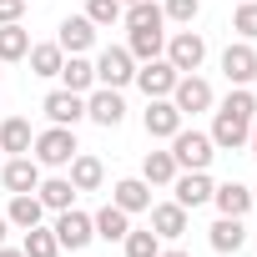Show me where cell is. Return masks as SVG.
<instances>
[{"instance_id": "1", "label": "cell", "mask_w": 257, "mask_h": 257, "mask_svg": "<svg viewBox=\"0 0 257 257\" xmlns=\"http://www.w3.org/2000/svg\"><path fill=\"white\" fill-rule=\"evenodd\" d=\"M31 147H36V162H41V167H71V157L81 152L71 126H51V132H41Z\"/></svg>"}, {"instance_id": "2", "label": "cell", "mask_w": 257, "mask_h": 257, "mask_svg": "<svg viewBox=\"0 0 257 257\" xmlns=\"http://www.w3.org/2000/svg\"><path fill=\"white\" fill-rule=\"evenodd\" d=\"M172 157H177V167H187V172H207L212 157H217V147H212V137H202V132H177V137H172Z\"/></svg>"}, {"instance_id": "3", "label": "cell", "mask_w": 257, "mask_h": 257, "mask_svg": "<svg viewBox=\"0 0 257 257\" xmlns=\"http://www.w3.org/2000/svg\"><path fill=\"white\" fill-rule=\"evenodd\" d=\"M96 81L111 86V91H121L126 81H137V61H132V51H126V46H106L101 61H96Z\"/></svg>"}, {"instance_id": "4", "label": "cell", "mask_w": 257, "mask_h": 257, "mask_svg": "<svg viewBox=\"0 0 257 257\" xmlns=\"http://www.w3.org/2000/svg\"><path fill=\"white\" fill-rule=\"evenodd\" d=\"M202 56H207V41H202L197 31H182V36H172V46H167V61H172L182 76H192V71L202 66Z\"/></svg>"}, {"instance_id": "5", "label": "cell", "mask_w": 257, "mask_h": 257, "mask_svg": "<svg viewBox=\"0 0 257 257\" xmlns=\"http://www.w3.org/2000/svg\"><path fill=\"white\" fill-rule=\"evenodd\" d=\"M172 106H177L182 116L207 111V106H212V86H207L202 76H177V86H172Z\"/></svg>"}, {"instance_id": "6", "label": "cell", "mask_w": 257, "mask_h": 257, "mask_svg": "<svg viewBox=\"0 0 257 257\" xmlns=\"http://www.w3.org/2000/svg\"><path fill=\"white\" fill-rule=\"evenodd\" d=\"M51 232H56V242H61V247H71V252H76V247H86V242L96 237L91 217H86V212H76V207H66V212L56 217V227H51Z\"/></svg>"}, {"instance_id": "7", "label": "cell", "mask_w": 257, "mask_h": 257, "mask_svg": "<svg viewBox=\"0 0 257 257\" xmlns=\"http://www.w3.org/2000/svg\"><path fill=\"white\" fill-rule=\"evenodd\" d=\"M182 132V111L172 106V96H152L147 101V137H177Z\"/></svg>"}, {"instance_id": "8", "label": "cell", "mask_w": 257, "mask_h": 257, "mask_svg": "<svg viewBox=\"0 0 257 257\" xmlns=\"http://www.w3.org/2000/svg\"><path fill=\"white\" fill-rule=\"evenodd\" d=\"M177 66L172 61H142V71H137V86L147 91V101L152 96H172V86H177Z\"/></svg>"}, {"instance_id": "9", "label": "cell", "mask_w": 257, "mask_h": 257, "mask_svg": "<svg viewBox=\"0 0 257 257\" xmlns=\"http://www.w3.org/2000/svg\"><path fill=\"white\" fill-rule=\"evenodd\" d=\"M222 71H227V81H232V86H247V81L257 76V51H252L247 41L227 46V51H222Z\"/></svg>"}, {"instance_id": "10", "label": "cell", "mask_w": 257, "mask_h": 257, "mask_svg": "<svg viewBox=\"0 0 257 257\" xmlns=\"http://www.w3.org/2000/svg\"><path fill=\"white\" fill-rule=\"evenodd\" d=\"M247 137H252V121H242V116H232V111H217L212 147H227V152H237V147H247Z\"/></svg>"}, {"instance_id": "11", "label": "cell", "mask_w": 257, "mask_h": 257, "mask_svg": "<svg viewBox=\"0 0 257 257\" xmlns=\"http://www.w3.org/2000/svg\"><path fill=\"white\" fill-rule=\"evenodd\" d=\"M46 116H51V126H76L86 116V101L76 91H51L46 96Z\"/></svg>"}, {"instance_id": "12", "label": "cell", "mask_w": 257, "mask_h": 257, "mask_svg": "<svg viewBox=\"0 0 257 257\" xmlns=\"http://www.w3.org/2000/svg\"><path fill=\"white\" fill-rule=\"evenodd\" d=\"M86 116L96 121V126H121V116H126V101L106 86V91H96L91 101H86Z\"/></svg>"}, {"instance_id": "13", "label": "cell", "mask_w": 257, "mask_h": 257, "mask_svg": "<svg viewBox=\"0 0 257 257\" xmlns=\"http://www.w3.org/2000/svg\"><path fill=\"white\" fill-rule=\"evenodd\" d=\"M36 187H41V162L11 157L6 162V192H36Z\"/></svg>"}, {"instance_id": "14", "label": "cell", "mask_w": 257, "mask_h": 257, "mask_svg": "<svg viewBox=\"0 0 257 257\" xmlns=\"http://www.w3.org/2000/svg\"><path fill=\"white\" fill-rule=\"evenodd\" d=\"M121 212H147L152 207V182H142V177H126V182H116V197H111Z\"/></svg>"}, {"instance_id": "15", "label": "cell", "mask_w": 257, "mask_h": 257, "mask_svg": "<svg viewBox=\"0 0 257 257\" xmlns=\"http://www.w3.org/2000/svg\"><path fill=\"white\" fill-rule=\"evenodd\" d=\"M202 202H212V177L207 172L177 177V207H202Z\"/></svg>"}, {"instance_id": "16", "label": "cell", "mask_w": 257, "mask_h": 257, "mask_svg": "<svg viewBox=\"0 0 257 257\" xmlns=\"http://www.w3.org/2000/svg\"><path fill=\"white\" fill-rule=\"evenodd\" d=\"M212 202H217L222 217H242V212L252 207V192H247L242 182H222V187H212Z\"/></svg>"}, {"instance_id": "17", "label": "cell", "mask_w": 257, "mask_h": 257, "mask_svg": "<svg viewBox=\"0 0 257 257\" xmlns=\"http://www.w3.org/2000/svg\"><path fill=\"white\" fill-rule=\"evenodd\" d=\"M152 232L157 237H182L187 232V207H177V202H162V207H152Z\"/></svg>"}, {"instance_id": "18", "label": "cell", "mask_w": 257, "mask_h": 257, "mask_svg": "<svg viewBox=\"0 0 257 257\" xmlns=\"http://www.w3.org/2000/svg\"><path fill=\"white\" fill-rule=\"evenodd\" d=\"M91 41H96V26H91L86 16H71V21L61 26V41H56V46H61V51H71V56H81Z\"/></svg>"}, {"instance_id": "19", "label": "cell", "mask_w": 257, "mask_h": 257, "mask_svg": "<svg viewBox=\"0 0 257 257\" xmlns=\"http://www.w3.org/2000/svg\"><path fill=\"white\" fill-rule=\"evenodd\" d=\"M101 177H106V167H101L96 157H86V152L71 157V187H76V192H96Z\"/></svg>"}, {"instance_id": "20", "label": "cell", "mask_w": 257, "mask_h": 257, "mask_svg": "<svg viewBox=\"0 0 257 257\" xmlns=\"http://www.w3.org/2000/svg\"><path fill=\"white\" fill-rule=\"evenodd\" d=\"M126 217H132V212H121V207L111 202V207H101V212L91 217V227H96V237H106V242H121L126 232H132V227H126Z\"/></svg>"}, {"instance_id": "21", "label": "cell", "mask_w": 257, "mask_h": 257, "mask_svg": "<svg viewBox=\"0 0 257 257\" xmlns=\"http://www.w3.org/2000/svg\"><path fill=\"white\" fill-rule=\"evenodd\" d=\"M41 212H46V207H41V197H31V192H16V197H11V212H6V222H16V227H26V232H31V227H41Z\"/></svg>"}, {"instance_id": "22", "label": "cell", "mask_w": 257, "mask_h": 257, "mask_svg": "<svg viewBox=\"0 0 257 257\" xmlns=\"http://www.w3.org/2000/svg\"><path fill=\"white\" fill-rule=\"evenodd\" d=\"M31 121H21V116H11L6 126H0V152H16V157H26L31 152Z\"/></svg>"}, {"instance_id": "23", "label": "cell", "mask_w": 257, "mask_h": 257, "mask_svg": "<svg viewBox=\"0 0 257 257\" xmlns=\"http://www.w3.org/2000/svg\"><path fill=\"white\" fill-rule=\"evenodd\" d=\"M242 242H247L242 217H217V222H212V247H217V252H237Z\"/></svg>"}, {"instance_id": "24", "label": "cell", "mask_w": 257, "mask_h": 257, "mask_svg": "<svg viewBox=\"0 0 257 257\" xmlns=\"http://www.w3.org/2000/svg\"><path fill=\"white\" fill-rule=\"evenodd\" d=\"M61 81H66V91H91V81H96V66L91 61H81V56H71V61H61Z\"/></svg>"}, {"instance_id": "25", "label": "cell", "mask_w": 257, "mask_h": 257, "mask_svg": "<svg viewBox=\"0 0 257 257\" xmlns=\"http://www.w3.org/2000/svg\"><path fill=\"white\" fill-rule=\"evenodd\" d=\"M142 182H177V157L172 152H147V162H142Z\"/></svg>"}, {"instance_id": "26", "label": "cell", "mask_w": 257, "mask_h": 257, "mask_svg": "<svg viewBox=\"0 0 257 257\" xmlns=\"http://www.w3.org/2000/svg\"><path fill=\"white\" fill-rule=\"evenodd\" d=\"M36 192H41V207H51V212H66V207H71V197H76L71 177H51V182H41Z\"/></svg>"}, {"instance_id": "27", "label": "cell", "mask_w": 257, "mask_h": 257, "mask_svg": "<svg viewBox=\"0 0 257 257\" xmlns=\"http://www.w3.org/2000/svg\"><path fill=\"white\" fill-rule=\"evenodd\" d=\"M31 51V31H21V21L0 26V61H21Z\"/></svg>"}, {"instance_id": "28", "label": "cell", "mask_w": 257, "mask_h": 257, "mask_svg": "<svg viewBox=\"0 0 257 257\" xmlns=\"http://www.w3.org/2000/svg\"><path fill=\"white\" fill-rule=\"evenodd\" d=\"M162 6H152V0H137V6H126V26L132 31H162Z\"/></svg>"}, {"instance_id": "29", "label": "cell", "mask_w": 257, "mask_h": 257, "mask_svg": "<svg viewBox=\"0 0 257 257\" xmlns=\"http://www.w3.org/2000/svg\"><path fill=\"white\" fill-rule=\"evenodd\" d=\"M26 56H31V71L36 76H61V61H66L61 46H31Z\"/></svg>"}, {"instance_id": "30", "label": "cell", "mask_w": 257, "mask_h": 257, "mask_svg": "<svg viewBox=\"0 0 257 257\" xmlns=\"http://www.w3.org/2000/svg\"><path fill=\"white\" fill-rule=\"evenodd\" d=\"M132 61H157L162 56V31H132Z\"/></svg>"}, {"instance_id": "31", "label": "cell", "mask_w": 257, "mask_h": 257, "mask_svg": "<svg viewBox=\"0 0 257 257\" xmlns=\"http://www.w3.org/2000/svg\"><path fill=\"white\" fill-rule=\"evenodd\" d=\"M21 252H26V257H56V252H61V242H56V232H46V227H31Z\"/></svg>"}, {"instance_id": "32", "label": "cell", "mask_w": 257, "mask_h": 257, "mask_svg": "<svg viewBox=\"0 0 257 257\" xmlns=\"http://www.w3.org/2000/svg\"><path fill=\"white\" fill-rule=\"evenodd\" d=\"M126 257H162V237L157 232H126Z\"/></svg>"}, {"instance_id": "33", "label": "cell", "mask_w": 257, "mask_h": 257, "mask_svg": "<svg viewBox=\"0 0 257 257\" xmlns=\"http://www.w3.org/2000/svg\"><path fill=\"white\" fill-rule=\"evenodd\" d=\"M86 21L91 26H116L121 21V0H86Z\"/></svg>"}, {"instance_id": "34", "label": "cell", "mask_w": 257, "mask_h": 257, "mask_svg": "<svg viewBox=\"0 0 257 257\" xmlns=\"http://www.w3.org/2000/svg\"><path fill=\"white\" fill-rule=\"evenodd\" d=\"M222 111H232V116L252 121V116H257V101H252V91H247V86H237V91H232V96L222 101Z\"/></svg>"}, {"instance_id": "35", "label": "cell", "mask_w": 257, "mask_h": 257, "mask_svg": "<svg viewBox=\"0 0 257 257\" xmlns=\"http://www.w3.org/2000/svg\"><path fill=\"white\" fill-rule=\"evenodd\" d=\"M232 31H237L242 41H252V36H257V0H242V6H237V21H232Z\"/></svg>"}, {"instance_id": "36", "label": "cell", "mask_w": 257, "mask_h": 257, "mask_svg": "<svg viewBox=\"0 0 257 257\" xmlns=\"http://www.w3.org/2000/svg\"><path fill=\"white\" fill-rule=\"evenodd\" d=\"M197 11H202L197 0H167V11H162V16H172V21H182V26H192V21H197Z\"/></svg>"}, {"instance_id": "37", "label": "cell", "mask_w": 257, "mask_h": 257, "mask_svg": "<svg viewBox=\"0 0 257 257\" xmlns=\"http://www.w3.org/2000/svg\"><path fill=\"white\" fill-rule=\"evenodd\" d=\"M21 11H26V0H0V26L21 21Z\"/></svg>"}, {"instance_id": "38", "label": "cell", "mask_w": 257, "mask_h": 257, "mask_svg": "<svg viewBox=\"0 0 257 257\" xmlns=\"http://www.w3.org/2000/svg\"><path fill=\"white\" fill-rule=\"evenodd\" d=\"M0 257H26V252L21 247H0Z\"/></svg>"}, {"instance_id": "39", "label": "cell", "mask_w": 257, "mask_h": 257, "mask_svg": "<svg viewBox=\"0 0 257 257\" xmlns=\"http://www.w3.org/2000/svg\"><path fill=\"white\" fill-rule=\"evenodd\" d=\"M247 142H252V157H257V116H252V137Z\"/></svg>"}, {"instance_id": "40", "label": "cell", "mask_w": 257, "mask_h": 257, "mask_svg": "<svg viewBox=\"0 0 257 257\" xmlns=\"http://www.w3.org/2000/svg\"><path fill=\"white\" fill-rule=\"evenodd\" d=\"M162 257H192V252H162Z\"/></svg>"}, {"instance_id": "41", "label": "cell", "mask_w": 257, "mask_h": 257, "mask_svg": "<svg viewBox=\"0 0 257 257\" xmlns=\"http://www.w3.org/2000/svg\"><path fill=\"white\" fill-rule=\"evenodd\" d=\"M0 242H6V217H0Z\"/></svg>"}, {"instance_id": "42", "label": "cell", "mask_w": 257, "mask_h": 257, "mask_svg": "<svg viewBox=\"0 0 257 257\" xmlns=\"http://www.w3.org/2000/svg\"><path fill=\"white\" fill-rule=\"evenodd\" d=\"M121 6H137V0H121Z\"/></svg>"}, {"instance_id": "43", "label": "cell", "mask_w": 257, "mask_h": 257, "mask_svg": "<svg viewBox=\"0 0 257 257\" xmlns=\"http://www.w3.org/2000/svg\"><path fill=\"white\" fill-rule=\"evenodd\" d=\"M252 202H257V192H252Z\"/></svg>"}]
</instances>
